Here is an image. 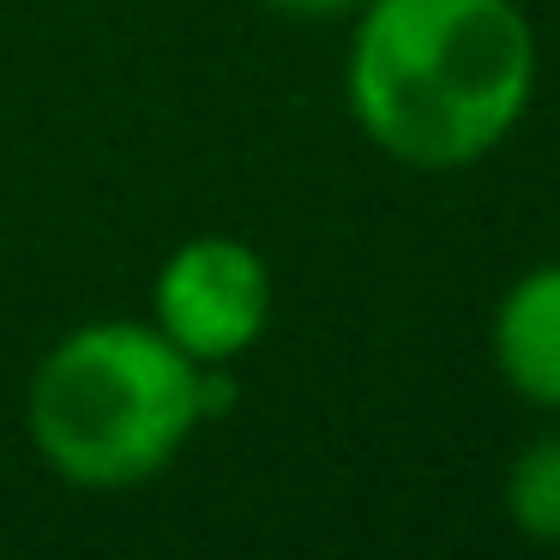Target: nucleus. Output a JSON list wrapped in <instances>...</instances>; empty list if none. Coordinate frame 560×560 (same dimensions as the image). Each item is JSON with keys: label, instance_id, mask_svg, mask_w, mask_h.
Returning a JSON list of instances; mask_svg holds the SVG:
<instances>
[{"label": "nucleus", "instance_id": "f03ea898", "mask_svg": "<svg viewBox=\"0 0 560 560\" xmlns=\"http://www.w3.org/2000/svg\"><path fill=\"white\" fill-rule=\"evenodd\" d=\"M223 404L230 368H199L151 319H85L31 368L25 428L61 482L115 494L158 482Z\"/></svg>", "mask_w": 560, "mask_h": 560}, {"label": "nucleus", "instance_id": "7ed1b4c3", "mask_svg": "<svg viewBox=\"0 0 560 560\" xmlns=\"http://www.w3.org/2000/svg\"><path fill=\"white\" fill-rule=\"evenodd\" d=\"M151 326L199 368H230L266 338L271 266L242 235H194L151 278Z\"/></svg>", "mask_w": 560, "mask_h": 560}, {"label": "nucleus", "instance_id": "20e7f679", "mask_svg": "<svg viewBox=\"0 0 560 560\" xmlns=\"http://www.w3.org/2000/svg\"><path fill=\"white\" fill-rule=\"evenodd\" d=\"M494 362L518 398L560 410V266H536L494 314Z\"/></svg>", "mask_w": 560, "mask_h": 560}, {"label": "nucleus", "instance_id": "39448f33", "mask_svg": "<svg viewBox=\"0 0 560 560\" xmlns=\"http://www.w3.org/2000/svg\"><path fill=\"white\" fill-rule=\"evenodd\" d=\"M506 512L524 536L560 542V434H542L536 446L518 452L506 476Z\"/></svg>", "mask_w": 560, "mask_h": 560}, {"label": "nucleus", "instance_id": "423d86ee", "mask_svg": "<svg viewBox=\"0 0 560 560\" xmlns=\"http://www.w3.org/2000/svg\"><path fill=\"white\" fill-rule=\"evenodd\" d=\"M283 19H343V13H362L368 0H259Z\"/></svg>", "mask_w": 560, "mask_h": 560}, {"label": "nucleus", "instance_id": "f257e3e1", "mask_svg": "<svg viewBox=\"0 0 560 560\" xmlns=\"http://www.w3.org/2000/svg\"><path fill=\"white\" fill-rule=\"evenodd\" d=\"M343 91L386 158L464 170L530 109L536 31L512 0H368Z\"/></svg>", "mask_w": 560, "mask_h": 560}]
</instances>
